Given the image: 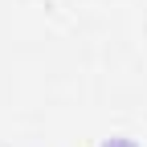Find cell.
I'll use <instances>...</instances> for the list:
<instances>
[{
  "label": "cell",
  "instance_id": "1",
  "mask_svg": "<svg viewBox=\"0 0 147 147\" xmlns=\"http://www.w3.org/2000/svg\"><path fill=\"white\" fill-rule=\"evenodd\" d=\"M106 147H131V143H127V139H115V143H106Z\"/></svg>",
  "mask_w": 147,
  "mask_h": 147
}]
</instances>
